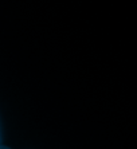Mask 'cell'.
Wrapping results in <instances>:
<instances>
[{
	"label": "cell",
	"mask_w": 137,
	"mask_h": 149,
	"mask_svg": "<svg viewBox=\"0 0 137 149\" xmlns=\"http://www.w3.org/2000/svg\"><path fill=\"white\" fill-rule=\"evenodd\" d=\"M0 149H10L8 146H4V145H0Z\"/></svg>",
	"instance_id": "6da1fadb"
}]
</instances>
